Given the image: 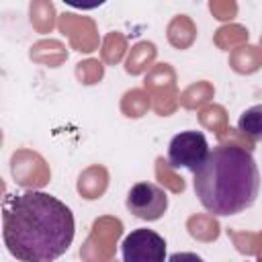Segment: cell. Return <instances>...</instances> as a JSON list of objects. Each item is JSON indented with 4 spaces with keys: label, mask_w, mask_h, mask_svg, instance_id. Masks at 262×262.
<instances>
[{
    "label": "cell",
    "mask_w": 262,
    "mask_h": 262,
    "mask_svg": "<svg viewBox=\"0 0 262 262\" xmlns=\"http://www.w3.org/2000/svg\"><path fill=\"white\" fill-rule=\"evenodd\" d=\"M74 215L49 192L8 194L2 209V237L8 252L23 262H51L74 242Z\"/></svg>",
    "instance_id": "6da1fadb"
},
{
    "label": "cell",
    "mask_w": 262,
    "mask_h": 262,
    "mask_svg": "<svg viewBox=\"0 0 262 262\" xmlns=\"http://www.w3.org/2000/svg\"><path fill=\"white\" fill-rule=\"evenodd\" d=\"M194 192L213 215H235L250 209L260 190L254 156L237 145H217L192 172Z\"/></svg>",
    "instance_id": "7a4b0ae2"
},
{
    "label": "cell",
    "mask_w": 262,
    "mask_h": 262,
    "mask_svg": "<svg viewBox=\"0 0 262 262\" xmlns=\"http://www.w3.org/2000/svg\"><path fill=\"white\" fill-rule=\"evenodd\" d=\"M209 143L201 131H182L172 137L168 145V162L174 168H186L194 172L209 156Z\"/></svg>",
    "instance_id": "3957f363"
},
{
    "label": "cell",
    "mask_w": 262,
    "mask_h": 262,
    "mask_svg": "<svg viewBox=\"0 0 262 262\" xmlns=\"http://www.w3.org/2000/svg\"><path fill=\"white\" fill-rule=\"evenodd\" d=\"M125 205L135 217L143 221H156L168 209V194L154 182H137L129 188Z\"/></svg>",
    "instance_id": "277c9868"
},
{
    "label": "cell",
    "mask_w": 262,
    "mask_h": 262,
    "mask_svg": "<svg viewBox=\"0 0 262 262\" xmlns=\"http://www.w3.org/2000/svg\"><path fill=\"white\" fill-rule=\"evenodd\" d=\"M125 262H164L166 242L151 229H133L121 244Z\"/></svg>",
    "instance_id": "5b68a950"
},
{
    "label": "cell",
    "mask_w": 262,
    "mask_h": 262,
    "mask_svg": "<svg viewBox=\"0 0 262 262\" xmlns=\"http://www.w3.org/2000/svg\"><path fill=\"white\" fill-rule=\"evenodd\" d=\"M237 131L252 141H262V104H254L239 115Z\"/></svg>",
    "instance_id": "8992f818"
},
{
    "label": "cell",
    "mask_w": 262,
    "mask_h": 262,
    "mask_svg": "<svg viewBox=\"0 0 262 262\" xmlns=\"http://www.w3.org/2000/svg\"><path fill=\"white\" fill-rule=\"evenodd\" d=\"M61 2H63V4H68V6L80 8V10H92V8L102 6L106 0H61Z\"/></svg>",
    "instance_id": "52a82bcc"
}]
</instances>
